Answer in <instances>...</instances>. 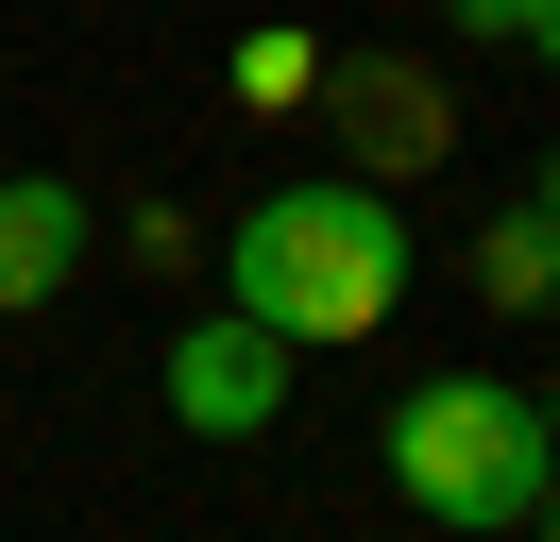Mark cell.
<instances>
[{
    "mask_svg": "<svg viewBox=\"0 0 560 542\" xmlns=\"http://www.w3.org/2000/svg\"><path fill=\"white\" fill-rule=\"evenodd\" d=\"M390 305H408V221H390V187L323 169V187L238 203V237H221V322H255L272 356H357Z\"/></svg>",
    "mask_w": 560,
    "mask_h": 542,
    "instance_id": "1",
    "label": "cell"
},
{
    "mask_svg": "<svg viewBox=\"0 0 560 542\" xmlns=\"http://www.w3.org/2000/svg\"><path fill=\"white\" fill-rule=\"evenodd\" d=\"M390 492H408L424 526H458V542H526L544 492H560L544 390H510V373H424V390H390Z\"/></svg>",
    "mask_w": 560,
    "mask_h": 542,
    "instance_id": "2",
    "label": "cell"
},
{
    "mask_svg": "<svg viewBox=\"0 0 560 542\" xmlns=\"http://www.w3.org/2000/svg\"><path fill=\"white\" fill-rule=\"evenodd\" d=\"M171 406H187V440H272L289 424V356L255 322H187L171 339Z\"/></svg>",
    "mask_w": 560,
    "mask_h": 542,
    "instance_id": "3",
    "label": "cell"
},
{
    "mask_svg": "<svg viewBox=\"0 0 560 542\" xmlns=\"http://www.w3.org/2000/svg\"><path fill=\"white\" fill-rule=\"evenodd\" d=\"M85 187H51V169H0V322H18V305H51L85 271Z\"/></svg>",
    "mask_w": 560,
    "mask_h": 542,
    "instance_id": "4",
    "label": "cell"
},
{
    "mask_svg": "<svg viewBox=\"0 0 560 542\" xmlns=\"http://www.w3.org/2000/svg\"><path fill=\"white\" fill-rule=\"evenodd\" d=\"M323 102L357 119V187H374V169H424V153H442V102H424L408 68H323Z\"/></svg>",
    "mask_w": 560,
    "mask_h": 542,
    "instance_id": "5",
    "label": "cell"
},
{
    "mask_svg": "<svg viewBox=\"0 0 560 542\" xmlns=\"http://www.w3.org/2000/svg\"><path fill=\"white\" fill-rule=\"evenodd\" d=\"M476 288L510 305V322H526V305L560 288V237H544V187H526V203H492V237H476Z\"/></svg>",
    "mask_w": 560,
    "mask_h": 542,
    "instance_id": "6",
    "label": "cell"
},
{
    "mask_svg": "<svg viewBox=\"0 0 560 542\" xmlns=\"http://www.w3.org/2000/svg\"><path fill=\"white\" fill-rule=\"evenodd\" d=\"M458 34H476V51H544L560 0H458Z\"/></svg>",
    "mask_w": 560,
    "mask_h": 542,
    "instance_id": "7",
    "label": "cell"
}]
</instances>
